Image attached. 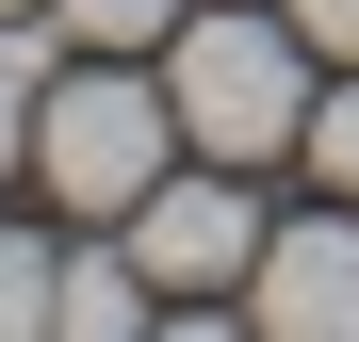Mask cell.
<instances>
[{"instance_id":"obj_1","label":"cell","mask_w":359,"mask_h":342,"mask_svg":"<svg viewBox=\"0 0 359 342\" xmlns=\"http://www.w3.org/2000/svg\"><path fill=\"white\" fill-rule=\"evenodd\" d=\"M311 66L327 49L294 33V17H262V0H196V17L163 33V98H180V147L196 163H294L311 147Z\"/></svg>"},{"instance_id":"obj_2","label":"cell","mask_w":359,"mask_h":342,"mask_svg":"<svg viewBox=\"0 0 359 342\" xmlns=\"http://www.w3.org/2000/svg\"><path fill=\"white\" fill-rule=\"evenodd\" d=\"M163 163H196V147H180V98H163V49H82V66H49V98H33V180L66 196L82 228H114Z\"/></svg>"},{"instance_id":"obj_3","label":"cell","mask_w":359,"mask_h":342,"mask_svg":"<svg viewBox=\"0 0 359 342\" xmlns=\"http://www.w3.org/2000/svg\"><path fill=\"white\" fill-rule=\"evenodd\" d=\"M114 245L147 261L163 310H229L245 261H262V196H245V163H163V180L114 212Z\"/></svg>"},{"instance_id":"obj_4","label":"cell","mask_w":359,"mask_h":342,"mask_svg":"<svg viewBox=\"0 0 359 342\" xmlns=\"http://www.w3.org/2000/svg\"><path fill=\"white\" fill-rule=\"evenodd\" d=\"M245 326H262V342H359V196L311 212V228H262Z\"/></svg>"},{"instance_id":"obj_5","label":"cell","mask_w":359,"mask_h":342,"mask_svg":"<svg viewBox=\"0 0 359 342\" xmlns=\"http://www.w3.org/2000/svg\"><path fill=\"white\" fill-rule=\"evenodd\" d=\"M163 294H147V261L131 245H66V277H49V326H66V342H131Z\"/></svg>"},{"instance_id":"obj_6","label":"cell","mask_w":359,"mask_h":342,"mask_svg":"<svg viewBox=\"0 0 359 342\" xmlns=\"http://www.w3.org/2000/svg\"><path fill=\"white\" fill-rule=\"evenodd\" d=\"M49 66H66V17H49V0H33V17H0V180L33 163V98H49Z\"/></svg>"},{"instance_id":"obj_7","label":"cell","mask_w":359,"mask_h":342,"mask_svg":"<svg viewBox=\"0 0 359 342\" xmlns=\"http://www.w3.org/2000/svg\"><path fill=\"white\" fill-rule=\"evenodd\" d=\"M49 17H66V49H163L196 0H49Z\"/></svg>"},{"instance_id":"obj_8","label":"cell","mask_w":359,"mask_h":342,"mask_svg":"<svg viewBox=\"0 0 359 342\" xmlns=\"http://www.w3.org/2000/svg\"><path fill=\"white\" fill-rule=\"evenodd\" d=\"M49 277H66V245L0 228V342H33V326H49Z\"/></svg>"},{"instance_id":"obj_9","label":"cell","mask_w":359,"mask_h":342,"mask_svg":"<svg viewBox=\"0 0 359 342\" xmlns=\"http://www.w3.org/2000/svg\"><path fill=\"white\" fill-rule=\"evenodd\" d=\"M294 163H311L327 196H359V66H343V82L311 98V147H294Z\"/></svg>"},{"instance_id":"obj_10","label":"cell","mask_w":359,"mask_h":342,"mask_svg":"<svg viewBox=\"0 0 359 342\" xmlns=\"http://www.w3.org/2000/svg\"><path fill=\"white\" fill-rule=\"evenodd\" d=\"M278 17H294V33H311V49H327V66H359V0H278Z\"/></svg>"},{"instance_id":"obj_11","label":"cell","mask_w":359,"mask_h":342,"mask_svg":"<svg viewBox=\"0 0 359 342\" xmlns=\"http://www.w3.org/2000/svg\"><path fill=\"white\" fill-rule=\"evenodd\" d=\"M0 17H33V0H0Z\"/></svg>"}]
</instances>
